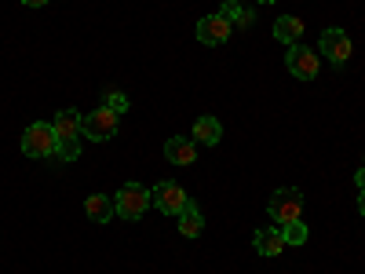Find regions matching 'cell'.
<instances>
[{
	"label": "cell",
	"mask_w": 365,
	"mask_h": 274,
	"mask_svg": "<svg viewBox=\"0 0 365 274\" xmlns=\"http://www.w3.org/2000/svg\"><path fill=\"white\" fill-rule=\"evenodd\" d=\"M22 154L26 158H37V161L58 154V139H55V128L48 125V121H37V125H29L22 132Z\"/></svg>",
	"instance_id": "7a4b0ae2"
},
{
	"label": "cell",
	"mask_w": 365,
	"mask_h": 274,
	"mask_svg": "<svg viewBox=\"0 0 365 274\" xmlns=\"http://www.w3.org/2000/svg\"><path fill=\"white\" fill-rule=\"evenodd\" d=\"M84 212H88V220H96V223H110L117 216V205L106 194H88L84 198Z\"/></svg>",
	"instance_id": "7c38bea8"
},
{
	"label": "cell",
	"mask_w": 365,
	"mask_h": 274,
	"mask_svg": "<svg viewBox=\"0 0 365 274\" xmlns=\"http://www.w3.org/2000/svg\"><path fill=\"white\" fill-rule=\"evenodd\" d=\"M252 245H256V253H259V256H282V253L289 249L278 227H259V230L252 234Z\"/></svg>",
	"instance_id": "30bf717a"
},
{
	"label": "cell",
	"mask_w": 365,
	"mask_h": 274,
	"mask_svg": "<svg viewBox=\"0 0 365 274\" xmlns=\"http://www.w3.org/2000/svg\"><path fill=\"white\" fill-rule=\"evenodd\" d=\"M26 8H44V4H55V0H22Z\"/></svg>",
	"instance_id": "ffe728a7"
},
{
	"label": "cell",
	"mask_w": 365,
	"mask_h": 274,
	"mask_svg": "<svg viewBox=\"0 0 365 274\" xmlns=\"http://www.w3.org/2000/svg\"><path fill=\"white\" fill-rule=\"evenodd\" d=\"M103 106H106V110H113V113H125L132 103H128V96H125L120 88H106V99H103Z\"/></svg>",
	"instance_id": "ac0fdd59"
},
{
	"label": "cell",
	"mask_w": 365,
	"mask_h": 274,
	"mask_svg": "<svg viewBox=\"0 0 365 274\" xmlns=\"http://www.w3.org/2000/svg\"><path fill=\"white\" fill-rule=\"evenodd\" d=\"M220 11H223V15H227L234 26H241V29H249V26L256 22V11H252V8H241L237 0H227V4H223Z\"/></svg>",
	"instance_id": "2e32d148"
},
{
	"label": "cell",
	"mask_w": 365,
	"mask_h": 274,
	"mask_svg": "<svg viewBox=\"0 0 365 274\" xmlns=\"http://www.w3.org/2000/svg\"><path fill=\"white\" fill-rule=\"evenodd\" d=\"M165 158H168L172 165H194L197 143H194V139H182V136H172V139L165 143Z\"/></svg>",
	"instance_id": "8fae6325"
},
{
	"label": "cell",
	"mask_w": 365,
	"mask_h": 274,
	"mask_svg": "<svg viewBox=\"0 0 365 274\" xmlns=\"http://www.w3.org/2000/svg\"><path fill=\"white\" fill-rule=\"evenodd\" d=\"M285 245H303L307 241V227H303V220H292V223H278Z\"/></svg>",
	"instance_id": "e0dca14e"
},
{
	"label": "cell",
	"mask_w": 365,
	"mask_h": 274,
	"mask_svg": "<svg viewBox=\"0 0 365 274\" xmlns=\"http://www.w3.org/2000/svg\"><path fill=\"white\" fill-rule=\"evenodd\" d=\"M354 187H358V191H365V165L354 172Z\"/></svg>",
	"instance_id": "d6986e66"
},
{
	"label": "cell",
	"mask_w": 365,
	"mask_h": 274,
	"mask_svg": "<svg viewBox=\"0 0 365 274\" xmlns=\"http://www.w3.org/2000/svg\"><path fill=\"white\" fill-rule=\"evenodd\" d=\"M230 29H234V22H230L223 11L205 15V19L197 22V41H201V44H227V41H230Z\"/></svg>",
	"instance_id": "9c48e42d"
},
{
	"label": "cell",
	"mask_w": 365,
	"mask_h": 274,
	"mask_svg": "<svg viewBox=\"0 0 365 274\" xmlns=\"http://www.w3.org/2000/svg\"><path fill=\"white\" fill-rule=\"evenodd\" d=\"M274 37H278L282 44H299V37H303V22L296 19V15H282L278 22H274Z\"/></svg>",
	"instance_id": "9a60e30c"
},
{
	"label": "cell",
	"mask_w": 365,
	"mask_h": 274,
	"mask_svg": "<svg viewBox=\"0 0 365 274\" xmlns=\"http://www.w3.org/2000/svg\"><path fill=\"white\" fill-rule=\"evenodd\" d=\"M150 201H154V208L158 212H165V216H179L182 208H187V191L179 187V183H172V179H161L154 191H150Z\"/></svg>",
	"instance_id": "52a82bcc"
},
{
	"label": "cell",
	"mask_w": 365,
	"mask_h": 274,
	"mask_svg": "<svg viewBox=\"0 0 365 274\" xmlns=\"http://www.w3.org/2000/svg\"><path fill=\"white\" fill-rule=\"evenodd\" d=\"M318 51L329 59L332 66H344L351 59V37L344 34V29L329 26V29H322V37H318Z\"/></svg>",
	"instance_id": "ba28073f"
},
{
	"label": "cell",
	"mask_w": 365,
	"mask_h": 274,
	"mask_svg": "<svg viewBox=\"0 0 365 274\" xmlns=\"http://www.w3.org/2000/svg\"><path fill=\"white\" fill-rule=\"evenodd\" d=\"M205 230V216H201V208L194 201H187V208L179 212V234L182 238H197Z\"/></svg>",
	"instance_id": "5bb4252c"
},
{
	"label": "cell",
	"mask_w": 365,
	"mask_h": 274,
	"mask_svg": "<svg viewBox=\"0 0 365 274\" xmlns=\"http://www.w3.org/2000/svg\"><path fill=\"white\" fill-rule=\"evenodd\" d=\"M259 4H274V0H259Z\"/></svg>",
	"instance_id": "7402d4cb"
},
{
	"label": "cell",
	"mask_w": 365,
	"mask_h": 274,
	"mask_svg": "<svg viewBox=\"0 0 365 274\" xmlns=\"http://www.w3.org/2000/svg\"><path fill=\"white\" fill-rule=\"evenodd\" d=\"M113 205H117L120 220H143V212L150 208V191L143 183H125V187L113 194Z\"/></svg>",
	"instance_id": "3957f363"
},
{
	"label": "cell",
	"mask_w": 365,
	"mask_h": 274,
	"mask_svg": "<svg viewBox=\"0 0 365 274\" xmlns=\"http://www.w3.org/2000/svg\"><path fill=\"white\" fill-rule=\"evenodd\" d=\"M51 128H55V139H58V154L55 158H63V161H77L81 158V113L77 110H58L55 121H51Z\"/></svg>",
	"instance_id": "6da1fadb"
},
{
	"label": "cell",
	"mask_w": 365,
	"mask_h": 274,
	"mask_svg": "<svg viewBox=\"0 0 365 274\" xmlns=\"http://www.w3.org/2000/svg\"><path fill=\"white\" fill-rule=\"evenodd\" d=\"M358 212H361V220H365V191H358Z\"/></svg>",
	"instance_id": "44dd1931"
},
{
	"label": "cell",
	"mask_w": 365,
	"mask_h": 274,
	"mask_svg": "<svg viewBox=\"0 0 365 274\" xmlns=\"http://www.w3.org/2000/svg\"><path fill=\"white\" fill-rule=\"evenodd\" d=\"M267 212H270V220L274 223H292L303 216V194L296 187H282V191H274L270 201H267Z\"/></svg>",
	"instance_id": "277c9868"
},
{
	"label": "cell",
	"mask_w": 365,
	"mask_h": 274,
	"mask_svg": "<svg viewBox=\"0 0 365 274\" xmlns=\"http://www.w3.org/2000/svg\"><path fill=\"white\" fill-rule=\"evenodd\" d=\"M117 125H120V113L99 106V110H91L88 117H81V136L84 139H96V143H106L117 136Z\"/></svg>",
	"instance_id": "5b68a950"
},
{
	"label": "cell",
	"mask_w": 365,
	"mask_h": 274,
	"mask_svg": "<svg viewBox=\"0 0 365 274\" xmlns=\"http://www.w3.org/2000/svg\"><path fill=\"white\" fill-rule=\"evenodd\" d=\"M285 66H289V73L299 77V81H314L318 70H322V55H318L314 48L292 44V48L285 51Z\"/></svg>",
	"instance_id": "8992f818"
},
{
	"label": "cell",
	"mask_w": 365,
	"mask_h": 274,
	"mask_svg": "<svg viewBox=\"0 0 365 274\" xmlns=\"http://www.w3.org/2000/svg\"><path fill=\"white\" fill-rule=\"evenodd\" d=\"M194 143H201V146H216L220 139H223V125L216 117H197L194 121V136H190Z\"/></svg>",
	"instance_id": "4fadbf2b"
}]
</instances>
